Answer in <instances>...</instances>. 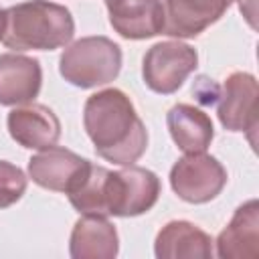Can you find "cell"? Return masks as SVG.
I'll return each instance as SVG.
<instances>
[{
	"label": "cell",
	"instance_id": "obj_13",
	"mask_svg": "<svg viewBox=\"0 0 259 259\" xmlns=\"http://www.w3.org/2000/svg\"><path fill=\"white\" fill-rule=\"evenodd\" d=\"M217 255L221 259L259 257V202L255 198L243 202L219 233Z\"/></svg>",
	"mask_w": 259,
	"mask_h": 259
},
{
	"label": "cell",
	"instance_id": "obj_14",
	"mask_svg": "<svg viewBox=\"0 0 259 259\" xmlns=\"http://www.w3.org/2000/svg\"><path fill=\"white\" fill-rule=\"evenodd\" d=\"M119 253V237L113 223L101 214H83L69 237L73 259H113Z\"/></svg>",
	"mask_w": 259,
	"mask_h": 259
},
{
	"label": "cell",
	"instance_id": "obj_5",
	"mask_svg": "<svg viewBox=\"0 0 259 259\" xmlns=\"http://www.w3.org/2000/svg\"><path fill=\"white\" fill-rule=\"evenodd\" d=\"M196 67L198 53L194 47L180 40H162L146 51L142 59V79L154 93L172 95Z\"/></svg>",
	"mask_w": 259,
	"mask_h": 259
},
{
	"label": "cell",
	"instance_id": "obj_11",
	"mask_svg": "<svg viewBox=\"0 0 259 259\" xmlns=\"http://www.w3.org/2000/svg\"><path fill=\"white\" fill-rule=\"evenodd\" d=\"M235 0H164V32L174 38H194L214 24Z\"/></svg>",
	"mask_w": 259,
	"mask_h": 259
},
{
	"label": "cell",
	"instance_id": "obj_2",
	"mask_svg": "<svg viewBox=\"0 0 259 259\" xmlns=\"http://www.w3.org/2000/svg\"><path fill=\"white\" fill-rule=\"evenodd\" d=\"M75 34L69 8L49 0H26L0 14V42L14 53L55 51L67 47Z\"/></svg>",
	"mask_w": 259,
	"mask_h": 259
},
{
	"label": "cell",
	"instance_id": "obj_1",
	"mask_svg": "<svg viewBox=\"0 0 259 259\" xmlns=\"http://www.w3.org/2000/svg\"><path fill=\"white\" fill-rule=\"evenodd\" d=\"M83 127L95 152L117 166L138 162L148 148V130L132 99L115 87L101 89L87 97Z\"/></svg>",
	"mask_w": 259,
	"mask_h": 259
},
{
	"label": "cell",
	"instance_id": "obj_16",
	"mask_svg": "<svg viewBox=\"0 0 259 259\" xmlns=\"http://www.w3.org/2000/svg\"><path fill=\"white\" fill-rule=\"evenodd\" d=\"M154 255L158 259H208L212 257V239L208 233L188 221H170L156 235Z\"/></svg>",
	"mask_w": 259,
	"mask_h": 259
},
{
	"label": "cell",
	"instance_id": "obj_18",
	"mask_svg": "<svg viewBox=\"0 0 259 259\" xmlns=\"http://www.w3.org/2000/svg\"><path fill=\"white\" fill-rule=\"evenodd\" d=\"M0 14H2V8H0Z\"/></svg>",
	"mask_w": 259,
	"mask_h": 259
},
{
	"label": "cell",
	"instance_id": "obj_6",
	"mask_svg": "<svg viewBox=\"0 0 259 259\" xmlns=\"http://www.w3.org/2000/svg\"><path fill=\"white\" fill-rule=\"evenodd\" d=\"M225 166L206 152L184 154L170 168V186L178 198L190 204L214 200L227 186Z\"/></svg>",
	"mask_w": 259,
	"mask_h": 259
},
{
	"label": "cell",
	"instance_id": "obj_15",
	"mask_svg": "<svg viewBox=\"0 0 259 259\" xmlns=\"http://www.w3.org/2000/svg\"><path fill=\"white\" fill-rule=\"evenodd\" d=\"M166 125L172 142L184 154L206 152L214 138V125L208 113L190 103L172 105L166 113Z\"/></svg>",
	"mask_w": 259,
	"mask_h": 259
},
{
	"label": "cell",
	"instance_id": "obj_10",
	"mask_svg": "<svg viewBox=\"0 0 259 259\" xmlns=\"http://www.w3.org/2000/svg\"><path fill=\"white\" fill-rule=\"evenodd\" d=\"M109 24L127 40H144L164 32L162 0H105Z\"/></svg>",
	"mask_w": 259,
	"mask_h": 259
},
{
	"label": "cell",
	"instance_id": "obj_7",
	"mask_svg": "<svg viewBox=\"0 0 259 259\" xmlns=\"http://www.w3.org/2000/svg\"><path fill=\"white\" fill-rule=\"evenodd\" d=\"M257 79L251 73L235 71L225 83L217 103V115L229 132H255L257 127Z\"/></svg>",
	"mask_w": 259,
	"mask_h": 259
},
{
	"label": "cell",
	"instance_id": "obj_8",
	"mask_svg": "<svg viewBox=\"0 0 259 259\" xmlns=\"http://www.w3.org/2000/svg\"><path fill=\"white\" fill-rule=\"evenodd\" d=\"M89 164L87 158L55 144L38 150V154L28 160V178L40 188L69 194L85 176Z\"/></svg>",
	"mask_w": 259,
	"mask_h": 259
},
{
	"label": "cell",
	"instance_id": "obj_4",
	"mask_svg": "<svg viewBox=\"0 0 259 259\" xmlns=\"http://www.w3.org/2000/svg\"><path fill=\"white\" fill-rule=\"evenodd\" d=\"M160 178L140 166H123L121 170H107L105 176V212L107 217H140L158 202Z\"/></svg>",
	"mask_w": 259,
	"mask_h": 259
},
{
	"label": "cell",
	"instance_id": "obj_3",
	"mask_svg": "<svg viewBox=\"0 0 259 259\" xmlns=\"http://www.w3.org/2000/svg\"><path fill=\"white\" fill-rule=\"evenodd\" d=\"M121 71V49L107 36H83L63 51L59 59L61 77L79 87L93 89L111 83Z\"/></svg>",
	"mask_w": 259,
	"mask_h": 259
},
{
	"label": "cell",
	"instance_id": "obj_9",
	"mask_svg": "<svg viewBox=\"0 0 259 259\" xmlns=\"http://www.w3.org/2000/svg\"><path fill=\"white\" fill-rule=\"evenodd\" d=\"M10 138L28 150H45L59 142L61 121L55 111L42 103H22L14 105L6 117Z\"/></svg>",
	"mask_w": 259,
	"mask_h": 259
},
{
	"label": "cell",
	"instance_id": "obj_12",
	"mask_svg": "<svg viewBox=\"0 0 259 259\" xmlns=\"http://www.w3.org/2000/svg\"><path fill=\"white\" fill-rule=\"evenodd\" d=\"M42 69L38 59L4 53L0 55V105H22L38 97Z\"/></svg>",
	"mask_w": 259,
	"mask_h": 259
},
{
	"label": "cell",
	"instance_id": "obj_17",
	"mask_svg": "<svg viewBox=\"0 0 259 259\" xmlns=\"http://www.w3.org/2000/svg\"><path fill=\"white\" fill-rule=\"evenodd\" d=\"M28 178L12 162L0 160V208H8L26 192Z\"/></svg>",
	"mask_w": 259,
	"mask_h": 259
}]
</instances>
